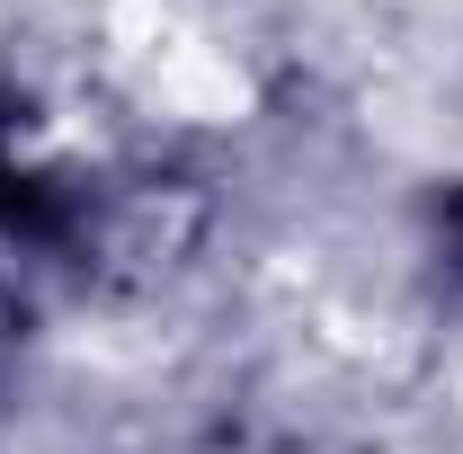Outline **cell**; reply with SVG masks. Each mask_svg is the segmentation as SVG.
<instances>
[{
    "mask_svg": "<svg viewBox=\"0 0 463 454\" xmlns=\"http://www.w3.org/2000/svg\"><path fill=\"white\" fill-rule=\"evenodd\" d=\"M455 250H463V196H455Z\"/></svg>",
    "mask_w": 463,
    "mask_h": 454,
    "instance_id": "1",
    "label": "cell"
}]
</instances>
